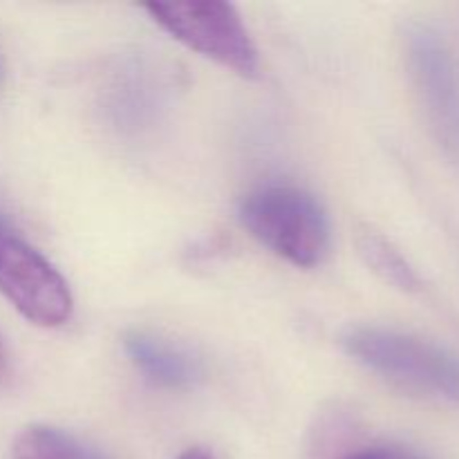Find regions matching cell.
<instances>
[{
  "label": "cell",
  "instance_id": "obj_4",
  "mask_svg": "<svg viewBox=\"0 0 459 459\" xmlns=\"http://www.w3.org/2000/svg\"><path fill=\"white\" fill-rule=\"evenodd\" d=\"M408 74L429 128L444 155L459 169V56L433 25L417 22L406 31Z\"/></svg>",
  "mask_w": 459,
  "mask_h": 459
},
{
  "label": "cell",
  "instance_id": "obj_7",
  "mask_svg": "<svg viewBox=\"0 0 459 459\" xmlns=\"http://www.w3.org/2000/svg\"><path fill=\"white\" fill-rule=\"evenodd\" d=\"M12 459H103L101 453L54 426H30L18 433Z\"/></svg>",
  "mask_w": 459,
  "mask_h": 459
},
{
  "label": "cell",
  "instance_id": "obj_1",
  "mask_svg": "<svg viewBox=\"0 0 459 459\" xmlns=\"http://www.w3.org/2000/svg\"><path fill=\"white\" fill-rule=\"evenodd\" d=\"M341 345L370 372L421 397L459 403V357L437 343L381 325H352Z\"/></svg>",
  "mask_w": 459,
  "mask_h": 459
},
{
  "label": "cell",
  "instance_id": "obj_11",
  "mask_svg": "<svg viewBox=\"0 0 459 459\" xmlns=\"http://www.w3.org/2000/svg\"><path fill=\"white\" fill-rule=\"evenodd\" d=\"M178 459H215L211 455L209 451H204V448H188L186 453H182Z\"/></svg>",
  "mask_w": 459,
  "mask_h": 459
},
{
  "label": "cell",
  "instance_id": "obj_6",
  "mask_svg": "<svg viewBox=\"0 0 459 459\" xmlns=\"http://www.w3.org/2000/svg\"><path fill=\"white\" fill-rule=\"evenodd\" d=\"M124 350L139 375H143V379L157 388L188 390L204 379L200 359L151 332H126Z\"/></svg>",
  "mask_w": 459,
  "mask_h": 459
},
{
  "label": "cell",
  "instance_id": "obj_10",
  "mask_svg": "<svg viewBox=\"0 0 459 459\" xmlns=\"http://www.w3.org/2000/svg\"><path fill=\"white\" fill-rule=\"evenodd\" d=\"M12 381V354H9L7 343L0 334V390Z\"/></svg>",
  "mask_w": 459,
  "mask_h": 459
},
{
  "label": "cell",
  "instance_id": "obj_8",
  "mask_svg": "<svg viewBox=\"0 0 459 459\" xmlns=\"http://www.w3.org/2000/svg\"><path fill=\"white\" fill-rule=\"evenodd\" d=\"M357 247L368 267L377 276L384 278L388 285L403 291H417L421 287V281L415 269H412V264L403 258L402 251L388 238L372 231V229H366V231L359 233Z\"/></svg>",
  "mask_w": 459,
  "mask_h": 459
},
{
  "label": "cell",
  "instance_id": "obj_5",
  "mask_svg": "<svg viewBox=\"0 0 459 459\" xmlns=\"http://www.w3.org/2000/svg\"><path fill=\"white\" fill-rule=\"evenodd\" d=\"M0 294L18 314L40 327H61L72 318L74 299L56 267L0 215Z\"/></svg>",
  "mask_w": 459,
  "mask_h": 459
},
{
  "label": "cell",
  "instance_id": "obj_9",
  "mask_svg": "<svg viewBox=\"0 0 459 459\" xmlns=\"http://www.w3.org/2000/svg\"><path fill=\"white\" fill-rule=\"evenodd\" d=\"M339 459H426L420 451L403 444H372V446L357 448L352 453H345Z\"/></svg>",
  "mask_w": 459,
  "mask_h": 459
},
{
  "label": "cell",
  "instance_id": "obj_2",
  "mask_svg": "<svg viewBox=\"0 0 459 459\" xmlns=\"http://www.w3.org/2000/svg\"><path fill=\"white\" fill-rule=\"evenodd\" d=\"M242 227L296 267H316L330 251V218L321 202L294 184H263L238 206Z\"/></svg>",
  "mask_w": 459,
  "mask_h": 459
},
{
  "label": "cell",
  "instance_id": "obj_3",
  "mask_svg": "<svg viewBox=\"0 0 459 459\" xmlns=\"http://www.w3.org/2000/svg\"><path fill=\"white\" fill-rule=\"evenodd\" d=\"M146 12L161 30L202 56L247 79L258 76V48L233 4L220 0H178L151 3Z\"/></svg>",
  "mask_w": 459,
  "mask_h": 459
}]
</instances>
